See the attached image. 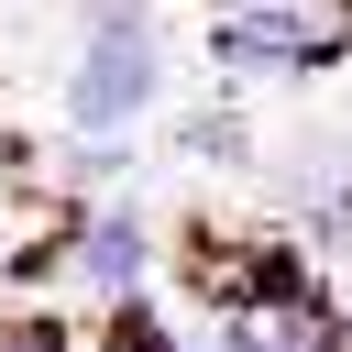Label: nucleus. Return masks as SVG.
Returning a JSON list of instances; mask_svg holds the SVG:
<instances>
[{
  "instance_id": "nucleus-4",
  "label": "nucleus",
  "mask_w": 352,
  "mask_h": 352,
  "mask_svg": "<svg viewBox=\"0 0 352 352\" xmlns=\"http://www.w3.org/2000/svg\"><path fill=\"white\" fill-rule=\"evenodd\" d=\"M154 264H165V231H154L143 187H110V198H77V209H66V286H77L88 308L143 297Z\"/></svg>"
},
{
  "instance_id": "nucleus-8",
  "label": "nucleus",
  "mask_w": 352,
  "mask_h": 352,
  "mask_svg": "<svg viewBox=\"0 0 352 352\" xmlns=\"http://www.w3.org/2000/svg\"><path fill=\"white\" fill-rule=\"evenodd\" d=\"M0 352H88V341H77L55 308H11V319H0Z\"/></svg>"
},
{
  "instance_id": "nucleus-1",
  "label": "nucleus",
  "mask_w": 352,
  "mask_h": 352,
  "mask_svg": "<svg viewBox=\"0 0 352 352\" xmlns=\"http://www.w3.org/2000/svg\"><path fill=\"white\" fill-rule=\"evenodd\" d=\"M176 44H165V0H88L77 11V55L55 77V132H110L143 143V121L165 110Z\"/></svg>"
},
{
  "instance_id": "nucleus-7",
  "label": "nucleus",
  "mask_w": 352,
  "mask_h": 352,
  "mask_svg": "<svg viewBox=\"0 0 352 352\" xmlns=\"http://www.w3.org/2000/svg\"><path fill=\"white\" fill-rule=\"evenodd\" d=\"M88 352H198L187 341V319L143 286V297H121V308H99V330H88Z\"/></svg>"
},
{
  "instance_id": "nucleus-9",
  "label": "nucleus",
  "mask_w": 352,
  "mask_h": 352,
  "mask_svg": "<svg viewBox=\"0 0 352 352\" xmlns=\"http://www.w3.org/2000/svg\"><path fill=\"white\" fill-rule=\"evenodd\" d=\"M319 352H352V330H330V341H319Z\"/></svg>"
},
{
  "instance_id": "nucleus-5",
  "label": "nucleus",
  "mask_w": 352,
  "mask_h": 352,
  "mask_svg": "<svg viewBox=\"0 0 352 352\" xmlns=\"http://www.w3.org/2000/svg\"><path fill=\"white\" fill-rule=\"evenodd\" d=\"M187 165H220V176H253V154H264V132H253V110L220 88V99H198V110H176V132H165Z\"/></svg>"
},
{
  "instance_id": "nucleus-2",
  "label": "nucleus",
  "mask_w": 352,
  "mask_h": 352,
  "mask_svg": "<svg viewBox=\"0 0 352 352\" xmlns=\"http://www.w3.org/2000/svg\"><path fill=\"white\" fill-rule=\"evenodd\" d=\"M198 55L231 88H308L352 55V0H209Z\"/></svg>"
},
{
  "instance_id": "nucleus-3",
  "label": "nucleus",
  "mask_w": 352,
  "mask_h": 352,
  "mask_svg": "<svg viewBox=\"0 0 352 352\" xmlns=\"http://www.w3.org/2000/svg\"><path fill=\"white\" fill-rule=\"evenodd\" d=\"M253 187H264V209H275L286 242H308L319 264H352V132H341V121L264 132Z\"/></svg>"
},
{
  "instance_id": "nucleus-6",
  "label": "nucleus",
  "mask_w": 352,
  "mask_h": 352,
  "mask_svg": "<svg viewBox=\"0 0 352 352\" xmlns=\"http://www.w3.org/2000/svg\"><path fill=\"white\" fill-rule=\"evenodd\" d=\"M55 187H66V198H110V187H143V143H110V132H66V143H55Z\"/></svg>"
}]
</instances>
